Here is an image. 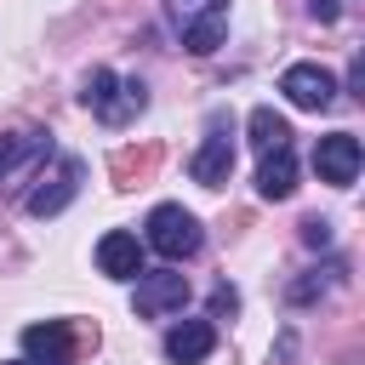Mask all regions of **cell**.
Masks as SVG:
<instances>
[{
    "label": "cell",
    "instance_id": "9",
    "mask_svg": "<svg viewBox=\"0 0 365 365\" xmlns=\"http://www.w3.org/2000/svg\"><path fill=\"white\" fill-rule=\"evenodd\" d=\"M279 91H285L297 108H331V103H336V80H331V68H319V63H291V68L279 74Z\"/></svg>",
    "mask_w": 365,
    "mask_h": 365
},
{
    "label": "cell",
    "instance_id": "10",
    "mask_svg": "<svg viewBox=\"0 0 365 365\" xmlns=\"http://www.w3.org/2000/svg\"><path fill=\"white\" fill-rule=\"evenodd\" d=\"M97 268H103L108 279H137V274H143V240L125 234V228H108V234L97 240Z\"/></svg>",
    "mask_w": 365,
    "mask_h": 365
},
{
    "label": "cell",
    "instance_id": "11",
    "mask_svg": "<svg viewBox=\"0 0 365 365\" xmlns=\"http://www.w3.org/2000/svg\"><path fill=\"white\" fill-rule=\"evenodd\" d=\"M211 348H217V325L211 319H182V325L165 331V359L171 365H200Z\"/></svg>",
    "mask_w": 365,
    "mask_h": 365
},
{
    "label": "cell",
    "instance_id": "8",
    "mask_svg": "<svg viewBox=\"0 0 365 365\" xmlns=\"http://www.w3.org/2000/svg\"><path fill=\"white\" fill-rule=\"evenodd\" d=\"M359 137L354 131H331V137H319L314 143V171H319V182H331V188H348L354 177H359Z\"/></svg>",
    "mask_w": 365,
    "mask_h": 365
},
{
    "label": "cell",
    "instance_id": "15",
    "mask_svg": "<svg viewBox=\"0 0 365 365\" xmlns=\"http://www.w3.org/2000/svg\"><path fill=\"white\" fill-rule=\"evenodd\" d=\"M154 165H160V148H120V154L108 160V171H114V182H120V188L143 182V177H148Z\"/></svg>",
    "mask_w": 365,
    "mask_h": 365
},
{
    "label": "cell",
    "instance_id": "19",
    "mask_svg": "<svg viewBox=\"0 0 365 365\" xmlns=\"http://www.w3.org/2000/svg\"><path fill=\"white\" fill-rule=\"evenodd\" d=\"M308 11H314L319 23H336V17H342V6H336V0H308Z\"/></svg>",
    "mask_w": 365,
    "mask_h": 365
},
{
    "label": "cell",
    "instance_id": "6",
    "mask_svg": "<svg viewBox=\"0 0 365 365\" xmlns=\"http://www.w3.org/2000/svg\"><path fill=\"white\" fill-rule=\"evenodd\" d=\"M80 177H86V160L57 154V165H51V171H40V182L29 188V211H34V217H57V211L80 194Z\"/></svg>",
    "mask_w": 365,
    "mask_h": 365
},
{
    "label": "cell",
    "instance_id": "18",
    "mask_svg": "<svg viewBox=\"0 0 365 365\" xmlns=\"http://www.w3.org/2000/svg\"><path fill=\"white\" fill-rule=\"evenodd\" d=\"M302 240H308V245H331V222H325V217H308V222H302Z\"/></svg>",
    "mask_w": 365,
    "mask_h": 365
},
{
    "label": "cell",
    "instance_id": "13",
    "mask_svg": "<svg viewBox=\"0 0 365 365\" xmlns=\"http://www.w3.org/2000/svg\"><path fill=\"white\" fill-rule=\"evenodd\" d=\"M251 148L257 154H279V148H291V125H285V114H274L268 103L262 108H251Z\"/></svg>",
    "mask_w": 365,
    "mask_h": 365
},
{
    "label": "cell",
    "instance_id": "16",
    "mask_svg": "<svg viewBox=\"0 0 365 365\" xmlns=\"http://www.w3.org/2000/svg\"><path fill=\"white\" fill-rule=\"evenodd\" d=\"M336 274H342V262H331V268H314L308 279H297V285H291V302H308V297H319V291H325Z\"/></svg>",
    "mask_w": 365,
    "mask_h": 365
},
{
    "label": "cell",
    "instance_id": "1",
    "mask_svg": "<svg viewBox=\"0 0 365 365\" xmlns=\"http://www.w3.org/2000/svg\"><path fill=\"white\" fill-rule=\"evenodd\" d=\"M80 103H86L103 125H125L131 114H143V108H148V91H143V80H120L114 68H91V74H86Z\"/></svg>",
    "mask_w": 365,
    "mask_h": 365
},
{
    "label": "cell",
    "instance_id": "3",
    "mask_svg": "<svg viewBox=\"0 0 365 365\" xmlns=\"http://www.w3.org/2000/svg\"><path fill=\"white\" fill-rule=\"evenodd\" d=\"M171 23L182 29V46L188 51H217L222 34H228V0H165Z\"/></svg>",
    "mask_w": 365,
    "mask_h": 365
},
{
    "label": "cell",
    "instance_id": "12",
    "mask_svg": "<svg viewBox=\"0 0 365 365\" xmlns=\"http://www.w3.org/2000/svg\"><path fill=\"white\" fill-rule=\"evenodd\" d=\"M257 194H262V200H291V194H297V160H291V148L262 154V165H257Z\"/></svg>",
    "mask_w": 365,
    "mask_h": 365
},
{
    "label": "cell",
    "instance_id": "2",
    "mask_svg": "<svg viewBox=\"0 0 365 365\" xmlns=\"http://www.w3.org/2000/svg\"><path fill=\"white\" fill-rule=\"evenodd\" d=\"M80 348H97V325H74V319H46L23 331V354L29 365H74Z\"/></svg>",
    "mask_w": 365,
    "mask_h": 365
},
{
    "label": "cell",
    "instance_id": "7",
    "mask_svg": "<svg viewBox=\"0 0 365 365\" xmlns=\"http://www.w3.org/2000/svg\"><path fill=\"white\" fill-rule=\"evenodd\" d=\"M188 302V274H177V268H143L137 274V291H131V308L143 314V319H160V314H177Z\"/></svg>",
    "mask_w": 365,
    "mask_h": 365
},
{
    "label": "cell",
    "instance_id": "17",
    "mask_svg": "<svg viewBox=\"0 0 365 365\" xmlns=\"http://www.w3.org/2000/svg\"><path fill=\"white\" fill-rule=\"evenodd\" d=\"M234 308H240V297H234V285H217V291H211V319H228Z\"/></svg>",
    "mask_w": 365,
    "mask_h": 365
},
{
    "label": "cell",
    "instance_id": "20",
    "mask_svg": "<svg viewBox=\"0 0 365 365\" xmlns=\"http://www.w3.org/2000/svg\"><path fill=\"white\" fill-rule=\"evenodd\" d=\"M23 365H29V359H23Z\"/></svg>",
    "mask_w": 365,
    "mask_h": 365
},
{
    "label": "cell",
    "instance_id": "5",
    "mask_svg": "<svg viewBox=\"0 0 365 365\" xmlns=\"http://www.w3.org/2000/svg\"><path fill=\"white\" fill-rule=\"evenodd\" d=\"M228 171H234V120H228V114H211L205 143H200L194 160H188V177H194L200 188H222Z\"/></svg>",
    "mask_w": 365,
    "mask_h": 365
},
{
    "label": "cell",
    "instance_id": "14",
    "mask_svg": "<svg viewBox=\"0 0 365 365\" xmlns=\"http://www.w3.org/2000/svg\"><path fill=\"white\" fill-rule=\"evenodd\" d=\"M29 154H51V131H17V137H0V177L17 171Z\"/></svg>",
    "mask_w": 365,
    "mask_h": 365
},
{
    "label": "cell",
    "instance_id": "4",
    "mask_svg": "<svg viewBox=\"0 0 365 365\" xmlns=\"http://www.w3.org/2000/svg\"><path fill=\"white\" fill-rule=\"evenodd\" d=\"M200 222H194V211H182V205H154L148 211V234H143V245L148 251H160L165 262H182V257H194L200 251Z\"/></svg>",
    "mask_w": 365,
    "mask_h": 365
}]
</instances>
